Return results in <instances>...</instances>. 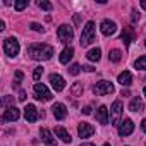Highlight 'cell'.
Here are the masks:
<instances>
[{"label": "cell", "mask_w": 146, "mask_h": 146, "mask_svg": "<svg viewBox=\"0 0 146 146\" xmlns=\"http://www.w3.org/2000/svg\"><path fill=\"white\" fill-rule=\"evenodd\" d=\"M53 46L52 45H45V43H35L28 48V53L31 58L35 60H50L53 55Z\"/></svg>", "instance_id": "obj_1"}, {"label": "cell", "mask_w": 146, "mask_h": 146, "mask_svg": "<svg viewBox=\"0 0 146 146\" xmlns=\"http://www.w3.org/2000/svg\"><path fill=\"white\" fill-rule=\"evenodd\" d=\"M95 41V23L88 21L86 26L83 28V35H81V46H88Z\"/></svg>", "instance_id": "obj_2"}, {"label": "cell", "mask_w": 146, "mask_h": 146, "mask_svg": "<svg viewBox=\"0 0 146 146\" xmlns=\"http://www.w3.org/2000/svg\"><path fill=\"white\" fill-rule=\"evenodd\" d=\"M93 93L96 95V96H103V95H110V93H113V84L110 83V81H98L95 86H93Z\"/></svg>", "instance_id": "obj_3"}, {"label": "cell", "mask_w": 146, "mask_h": 146, "mask_svg": "<svg viewBox=\"0 0 146 146\" xmlns=\"http://www.w3.org/2000/svg\"><path fill=\"white\" fill-rule=\"evenodd\" d=\"M4 52L9 57H16L19 53V41L16 38H12V36L11 38H5L4 40Z\"/></svg>", "instance_id": "obj_4"}, {"label": "cell", "mask_w": 146, "mask_h": 146, "mask_svg": "<svg viewBox=\"0 0 146 146\" xmlns=\"http://www.w3.org/2000/svg\"><path fill=\"white\" fill-rule=\"evenodd\" d=\"M33 91H35V98H36V100H41V102L52 100V93H50L48 88H46L45 84H41V83H35Z\"/></svg>", "instance_id": "obj_5"}, {"label": "cell", "mask_w": 146, "mask_h": 146, "mask_svg": "<svg viewBox=\"0 0 146 146\" xmlns=\"http://www.w3.org/2000/svg\"><path fill=\"white\" fill-rule=\"evenodd\" d=\"M120 117H122V103L117 100V102H113V105L110 108V124L113 127L119 125L120 124Z\"/></svg>", "instance_id": "obj_6"}, {"label": "cell", "mask_w": 146, "mask_h": 146, "mask_svg": "<svg viewBox=\"0 0 146 146\" xmlns=\"http://www.w3.org/2000/svg\"><path fill=\"white\" fill-rule=\"evenodd\" d=\"M57 36H58V40L62 41V43H69V41H72V38H74V31H72V28L70 26H67V24H62L58 29H57Z\"/></svg>", "instance_id": "obj_7"}, {"label": "cell", "mask_w": 146, "mask_h": 146, "mask_svg": "<svg viewBox=\"0 0 146 146\" xmlns=\"http://www.w3.org/2000/svg\"><path fill=\"white\" fill-rule=\"evenodd\" d=\"M21 117V112H19V108H16V107H11V108H7L5 112H4V115H2V122H14V120H17Z\"/></svg>", "instance_id": "obj_8"}, {"label": "cell", "mask_w": 146, "mask_h": 146, "mask_svg": "<svg viewBox=\"0 0 146 146\" xmlns=\"http://www.w3.org/2000/svg\"><path fill=\"white\" fill-rule=\"evenodd\" d=\"M132 131H134V122H132L131 119H124V120L120 122V125H119V134L124 137V136L132 134Z\"/></svg>", "instance_id": "obj_9"}, {"label": "cell", "mask_w": 146, "mask_h": 146, "mask_svg": "<svg viewBox=\"0 0 146 146\" xmlns=\"http://www.w3.org/2000/svg\"><path fill=\"white\" fill-rule=\"evenodd\" d=\"M93 132H95V127H93L91 124H88V122H81V124L78 125V134H79V137H83V139L93 136Z\"/></svg>", "instance_id": "obj_10"}, {"label": "cell", "mask_w": 146, "mask_h": 146, "mask_svg": "<svg viewBox=\"0 0 146 146\" xmlns=\"http://www.w3.org/2000/svg\"><path fill=\"white\" fill-rule=\"evenodd\" d=\"M100 31H102V35H105V36H110V35H113V33L117 31V24H115L113 21H108V19H105V21L100 24Z\"/></svg>", "instance_id": "obj_11"}, {"label": "cell", "mask_w": 146, "mask_h": 146, "mask_svg": "<svg viewBox=\"0 0 146 146\" xmlns=\"http://www.w3.org/2000/svg\"><path fill=\"white\" fill-rule=\"evenodd\" d=\"M50 84L55 91H62L65 88V81L60 74H50Z\"/></svg>", "instance_id": "obj_12"}, {"label": "cell", "mask_w": 146, "mask_h": 146, "mask_svg": "<svg viewBox=\"0 0 146 146\" xmlns=\"http://www.w3.org/2000/svg\"><path fill=\"white\" fill-rule=\"evenodd\" d=\"M24 117H26L28 122H36L40 119V113H38L35 105H26L24 107Z\"/></svg>", "instance_id": "obj_13"}, {"label": "cell", "mask_w": 146, "mask_h": 146, "mask_svg": "<svg viewBox=\"0 0 146 146\" xmlns=\"http://www.w3.org/2000/svg\"><path fill=\"white\" fill-rule=\"evenodd\" d=\"M52 112H53V117H55L57 120H64V119L67 117V108H65L64 103H55V105L52 107Z\"/></svg>", "instance_id": "obj_14"}, {"label": "cell", "mask_w": 146, "mask_h": 146, "mask_svg": "<svg viewBox=\"0 0 146 146\" xmlns=\"http://www.w3.org/2000/svg\"><path fill=\"white\" fill-rule=\"evenodd\" d=\"M74 57V48H72L70 45L69 46H65L64 50H62V53H60V64H69V60Z\"/></svg>", "instance_id": "obj_15"}, {"label": "cell", "mask_w": 146, "mask_h": 146, "mask_svg": "<svg viewBox=\"0 0 146 146\" xmlns=\"http://www.w3.org/2000/svg\"><path fill=\"white\" fill-rule=\"evenodd\" d=\"M117 81H119L122 86H131V84H132V76H131V72H129V70L120 72L119 78H117Z\"/></svg>", "instance_id": "obj_16"}, {"label": "cell", "mask_w": 146, "mask_h": 146, "mask_svg": "<svg viewBox=\"0 0 146 146\" xmlns=\"http://www.w3.org/2000/svg\"><path fill=\"white\" fill-rule=\"evenodd\" d=\"M96 120H98L100 124H107V122H108V110H107L105 105H102V107L96 110Z\"/></svg>", "instance_id": "obj_17"}, {"label": "cell", "mask_w": 146, "mask_h": 146, "mask_svg": "<svg viewBox=\"0 0 146 146\" xmlns=\"http://www.w3.org/2000/svg\"><path fill=\"white\" fill-rule=\"evenodd\" d=\"M40 134H41V141H43V143H46V144H50V146H53V144L57 143V141H55V137L52 136V132H50L48 129H45V127H43V129L40 131Z\"/></svg>", "instance_id": "obj_18"}, {"label": "cell", "mask_w": 146, "mask_h": 146, "mask_svg": "<svg viewBox=\"0 0 146 146\" xmlns=\"http://www.w3.org/2000/svg\"><path fill=\"white\" fill-rule=\"evenodd\" d=\"M55 134L60 137V141H62V143H70V141H72L70 134H69L64 127H60V125H58V127H55Z\"/></svg>", "instance_id": "obj_19"}, {"label": "cell", "mask_w": 146, "mask_h": 146, "mask_svg": "<svg viewBox=\"0 0 146 146\" xmlns=\"http://www.w3.org/2000/svg\"><path fill=\"white\" fill-rule=\"evenodd\" d=\"M129 110L131 112H141L143 110V100L139 96H134L131 100V103H129Z\"/></svg>", "instance_id": "obj_20"}, {"label": "cell", "mask_w": 146, "mask_h": 146, "mask_svg": "<svg viewBox=\"0 0 146 146\" xmlns=\"http://www.w3.org/2000/svg\"><path fill=\"white\" fill-rule=\"evenodd\" d=\"M122 41L125 43V46H129L131 45V41H132V38H134V33H132V28H125L124 31H122Z\"/></svg>", "instance_id": "obj_21"}, {"label": "cell", "mask_w": 146, "mask_h": 146, "mask_svg": "<svg viewBox=\"0 0 146 146\" xmlns=\"http://www.w3.org/2000/svg\"><path fill=\"white\" fill-rule=\"evenodd\" d=\"M86 57H88V60H91V62H98L100 60V57H102V50L96 46V48H91L88 53H86Z\"/></svg>", "instance_id": "obj_22"}, {"label": "cell", "mask_w": 146, "mask_h": 146, "mask_svg": "<svg viewBox=\"0 0 146 146\" xmlns=\"http://www.w3.org/2000/svg\"><path fill=\"white\" fill-rule=\"evenodd\" d=\"M83 91H84L83 83H74V84L70 86V93H72V96H76V98L83 96Z\"/></svg>", "instance_id": "obj_23"}, {"label": "cell", "mask_w": 146, "mask_h": 146, "mask_svg": "<svg viewBox=\"0 0 146 146\" xmlns=\"http://www.w3.org/2000/svg\"><path fill=\"white\" fill-rule=\"evenodd\" d=\"M108 58H110L112 62H120V58H122V52H120V50H117V48H113V50H110Z\"/></svg>", "instance_id": "obj_24"}, {"label": "cell", "mask_w": 146, "mask_h": 146, "mask_svg": "<svg viewBox=\"0 0 146 146\" xmlns=\"http://www.w3.org/2000/svg\"><path fill=\"white\" fill-rule=\"evenodd\" d=\"M134 67H136V69H139V70H146V55L139 57V58L134 62Z\"/></svg>", "instance_id": "obj_25"}, {"label": "cell", "mask_w": 146, "mask_h": 146, "mask_svg": "<svg viewBox=\"0 0 146 146\" xmlns=\"http://www.w3.org/2000/svg\"><path fill=\"white\" fill-rule=\"evenodd\" d=\"M23 78H24V74H23V72H21V70H17V72H16V74H14V83H12V86H14V88H17V86L21 84V81H23Z\"/></svg>", "instance_id": "obj_26"}, {"label": "cell", "mask_w": 146, "mask_h": 146, "mask_svg": "<svg viewBox=\"0 0 146 146\" xmlns=\"http://www.w3.org/2000/svg\"><path fill=\"white\" fill-rule=\"evenodd\" d=\"M28 7V0H17V2L14 4V9L17 11V12H21L23 9H26Z\"/></svg>", "instance_id": "obj_27"}, {"label": "cell", "mask_w": 146, "mask_h": 146, "mask_svg": "<svg viewBox=\"0 0 146 146\" xmlns=\"http://www.w3.org/2000/svg\"><path fill=\"white\" fill-rule=\"evenodd\" d=\"M79 70H81V65H79V64H72V65L69 67V74L78 76V74H79Z\"/></svg>", "instance_id": "obj_28"}, {"label": "cell", "mask_w": 146, "mask_h": 146, "mask_svg": "<svg viewBox=\"0 0 146 146\" xmlns=\"http://www.w3.org/2000/svg\"><path fill=\"white\" fill-rule=\"evenodd\" d=\"M38 7H40V9H43V11H52V9H53V5H52L50 2H45V0L38 2Z\"/></svg>", "instance_id": "obj_29"}, {"label": "cell", "mask_w": 146, "mask_h": 146, "mask_svg": "<svg viewBox=\"0 0 146 146\" xmlns=\"http://www.w3.org/2000/svg\"><path fill=\"white\" fill-rule=\"evenodd\" d=\"M41 74H43V67H41V65H40V67H35V72H33L35 81H38V79L41 78Z\"/></svg>", "instance_id": "obj_30"}, {"label": "cell", "mask_w": 146, "mask_h": 146, "mask_svg": "<svg viewBox=\"0 0 146 146\" xmlns=\"http://www.w3.org/2000/svg\"><path fill=\"white\" fill-rule=\"evenodd\" d=\"M2 103L5 105V107H14V96H4V100H2Z\"/></svg>", "instance_id": "obj_31"}, {"label": "cell", "mask_w": 146, "mask_h": 146, "mask_svg": "<svg viewBox=\"0 0 146 146\" xmlns=\"http://www.w3.org/2000/svg\"><path fill=\"white\" fill-rule=\"evenodd\" d=\"M31 29L33 31H38V33H43L45 31V28L41 24H38V23H31Z\"/></svg>", "instance_id": "obj_32"}, {"label": "cell", "mask_w": 146, "mask_h": 146, "mask_svg": "<svg viewBox=\"0 0 146 146\" xmlns=\"http://www.w3.org/2000/svg\"><path fill=\"white\" fill-rule=\"evenodd\" d=\"M132 16H131V21L132 23H136V21H139V14H137V11L136 9H132V12H131Z\"/></svg>", "instance_id": "obj_33"}, {"label": "cell", "mask_w": 146, "mask_h": 146, "mask_svg": "<svg viewBox=\"0 0 146 146\" xmlns=\"http://www.w3.org/2000/svg\"><path fill=\"white\" fill-rule=\"evenodd\" d=\"M17 98H19L21 102H24V100H26V91H24V90H21V91H19V96H17Z\"/></svg>", "instance_id": "obj_34"}, {"label": "cell", "mask_w": 146, "mask_h": 146, "mask_svg": "<svg viewBox=\"0 0 146 146\" xmlns=\"http://www.w3.org/2000/svg\"><path fill=\"white\" fill-rule=\"evenodd\" d=\"M83 70H86V72H93V70H95V67H93V65H84V67H83Z\"/></svg>", "instance_id": "obj_35"}, {"label": "cell", "mask_w": 146, "mask_h": 146, "mask_svg": "<svg viewBox=\"0 0 146 146\" xmlns=\"http://www.w3.org/2000/svg\"><path fill=\"white\" fill-rule=\"evenodd\" d=\"M83 113H84V115H90V113H91V107H84V108H83Z\"/></svg>", "instance_id": "obj_36"}, {"label": "cell", "mask_w": 146, "mask_h": 146, "mask_svg": "<svg viewBox=\"0 0 146 146\" xmlns=\"http://www.w3.org/2000/svg\"><path fill=\"white\" fill-rule=\"evenodd\" d=\"M141 129H143V132H146V119H143V122H141Z\"/></svg>", "instance_id": "obj_37"}, {"label": "cell", "mask_w": 146, "mask_h": 146, "mask_svg": "<svg viewBox=\"0 0 146 146\" xmlns=\"http://www.w3.org/2000/svg\"><path fill=\"white\" fill-rule=\"evenodd\" d=\"M141 7H143V9L146 11V0H143V2H141Z\"/></svg>", "instance_id": "obj_38"}, {"label": "cell", "mask_w": 146, "mask_h": 146, "mask_svg": "<svg viewBox=\"0 0 146 146\" xmlns=\"http://www.w3.org/2000/svg\"><path fill=\"white\" fill-rule=\"evenodd\" d=\"M81 146H95V144H93V143H83Z\"/></svg>", "instance_id": "obj_39"}, {"label": "cell", "mask_w": 146, "mask_h": 146, "mask_svg": "<svg viewBox=\"0 0 146 146\" xmlns=\"http://www.w3.org/2000/svg\"><path fill=\"white\" fill-rule=\"evenodd\" d=\"M103 146H110V143H105V144H103Z\"/></svg>", "instance_id": "obj_40"}, {"label": "cell", "mask_w": 146, "mask_h": 146, "mask_svg": "<svg viewBox=\"0 0 146 146\" xmlns=\"http://www.w3.org/2000/svg\"><path fill=\"white\" fill-rule=\"evenodd\" d=\"M143 93H144V96H146V88H144V90H143Z\"/></svg>", "instance_id": "obj_41"}, {"label": "cell", "mask_w": 146, "mask_h": 146, "mask_svg": "<svg viewBox=\"0 0 146 146\" xmlns=\"http://www.w3.org/2000/svg\"><path fill=\"white\" fill-rule=\"evenodd\" d=\"M144 45H146V41H144Z\"/></svg>", "instance_id": "obj_42"}, {"label": "cell", "mask_w": 146, "mask_h": 146, "mask_svg": "<svg viewBox=\"0 0 146 146\" xmlns=\"http://www.w3.org/2000/svg\"><path fill=\"white\" fill-rule=\"evenodd\" d=\"M144 79H146V78H144Z\"/></svg>", "instance_id": "obj_43"}]
</instances>
